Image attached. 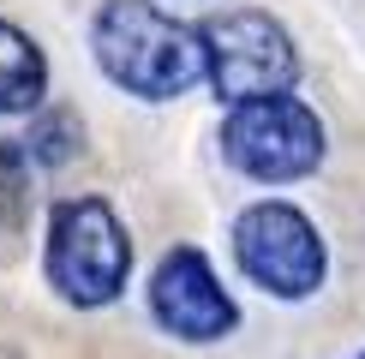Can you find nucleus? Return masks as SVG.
Masks as SVG:
<instances>
[{
  "mask_svg": "<svg viewBox=\"0 0 365 359\" xmlns=\"http://www.w3.org/2000/svg\"><path fill=\"white\" fill-rule=\"evenodd\" d=\"M354 359H365V353H354Z\"/></svg>",
  "mask_w": 365,
  "mask_h": 359,
  "instance_id": "obj_9",
  "label": "nucleus"
},
{
  "mask_svg": "<svg viewBox=\"0 0 365 359\" xmlns=\"http://www.w3.org/2000/svg\"><path fill=\"white\" fill-rule=\"evenodd\" d=\"M78 144H84L78 114H72V108H54V102H42L36 120H30V132L19 138V150H24L30 168H60V162L78 156Z\"/></svg>",
  "mask_w": 365,
  "mask_h": 359,
  "instance_id": "obj_8",
  "label": "nucleus"
},
{
  "mask_svg": "<svg viewBox=\"0 0 365 359\" xmlns=\"http://www.w3.org/2000/svg\"><path fill=\"white\" fill-rule=\"evenodd\" d=\"M42 276L48 288L78 311L114 306L132 281V239L108 198H60L48 209V239H42Z\"/></svg>",
  "mask_w": 365,
  "mask_h": 359,
  "instance_id": "obj_2",
  "label": "nucleus"
},
{
  "mask_svg": "<svg viewBox=\"0 0 365 359\" xmlns=\"http://www.w3.org/2000/svg\"><path fill=\"white\" fill-rule=\"evenodd\" d=\"M90 54L126 96L174 102L204 84V42L197 24H180L156 0H102L90 19Z\"/></svg>",
  "mask_w": 365,
  "mask_h": 359,
  "instance_id": "obj_1",
  "label": "nucleus"
},
{
  "mask_svg": "<svg viewBox=\"0 0 365 359\" xmlns=\"http://www.w3.org/2000/svg\"><path fill=\"white\" fill-rule=\"evenodd\" d=\"M197 42H204V78L227 108L257 96H287L299 84V48L287 36V24H276L257 6L210 12L197 24Z\"/></svg>",
  "mask_w": 365,
  "mask_h": 359,
  "instance_id": "obj_5",
  "label": "nucleus"
},
{
  "mask_svg": "<svg viewBox=\"0 0 365 359\" xmlns=\"http://www.w3.org/2000/svg\"><path fill=\"white\" fill-rule=\"evenodd\" d=\"M227 251H234V269L269 299H312L329 276L317 222L287 198H257L240 209L227 228Z\"/></svg>",
  "mask_w": 365,
  "mask_h": 359,
  "instance_id": "obj_3",
  "label": "nucleus"
},
{
  "mask_svg": "<svg viewBox=\"0 0 365 359\" xmlns=\"http://www.w3.org/2000/svg\"><path fill=\"white\" fill-rule=\"evenodd\" d=\"M48 96V54L12 19H0V114H36Z\"/></svg>",
  "mask_w": 365,
  "mask_h": 359,
  "instance_id": "obj_7",
  "label": "nucleus"
},
{
  "mask_svg": "<svg viewBox=\"0 0 365 359\" xmlns=\"http://www.w3.org/2000/svg\"><path fill=\"white\" fill-rule=\"evenodd\" d=\"M329 132L306 102L287 96H257V102H234L222 120V156L234 174L257 180V186H294L324 168Z\"/></svg>",
  "mask_w": 365,
  "mask_h": 359,
  "instance_id": "obj_4",
  "label": "nucleus"
},
{
  "mask_svg": "<svg viewBox=\"0 0 365 359\" xmlns=\"http://www.w3.org/2000/svg\"><path fill=\"white\" fill-rule=\"evenodd\" d=\"M150 318L180 341H222L240 329V306L222 288L216 264L204 258V246H168L162 264L150 269Z\"/></svg>",
  "mask_w": 365,
  "mask_h": 359,
  "instance_id": "obj_6",
  "label": "nucleus"
}]
</instances>
